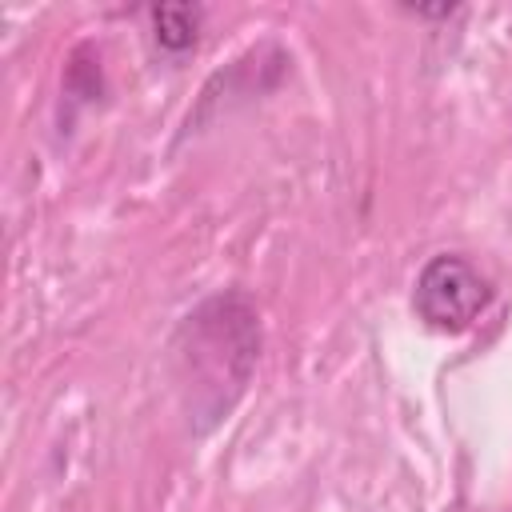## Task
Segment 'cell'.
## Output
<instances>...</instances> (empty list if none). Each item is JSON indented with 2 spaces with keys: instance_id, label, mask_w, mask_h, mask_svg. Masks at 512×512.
Here are the masks:
<instances>
[{
  "instance_id": "cell-1",
  "label": "cell",
  "mask_w": 512,
  "mask_h": 512,
  "mask_svg": "<svg viewBox=\"0 0 512 512\" xmlns=\"http://www.w3.org/2000/svg\"><path fill=\"white\" fill-rule=\"evenodd\" d=\"M492 300V284L484 280V272L460 256V252H440L432 256L420 276H416V292H412V308L416 316L436 328V332H464L484 304Z\"/></svg>"
},
{
  "instance_id": "cell-2",
  "label": "cell",
  "mask_w": 512,
  "mask_h": 512,
  "mask_svg": "<svg viewBox=\"0 0 512 512\" xmlns=\"http://www.w3.org/2000/svg\"><path fill=\"white\" fill-rule=\"evenodd\" d=\"M152 24H156V44L168 52H184L196 44L200 32V8L192 4H160L152 8Z\"/></svg>"
}]
</instances>
